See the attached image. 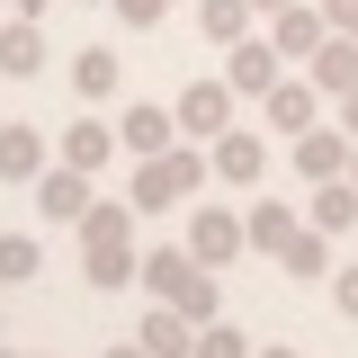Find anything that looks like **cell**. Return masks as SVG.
I'll list each match as a JSON object with an SVG mask.
<instances>
[{"label": "cell", "mask_w": 358, "mask_h": 358, "mask_svg": "<svg viewBox=\"0 0 358 358\" xmlns=\"http://www.w3.org/2000/svg\"><path fill=\"white\" fill-rule=\"evenodd\" d=\"M72 233H81V251H99V242H134V197H126V206H117V197H99Z\"/></svg>", "instance_id": "20"}, {"label": "cell", "mask_w": 358, "mask_h": 358, "mask_svg": "<svg viewBox=\"0 0 358 358\" xmlns=\"http://www.w3.org/2000/svg\"><path fill=\"white\" fill-rule=\"evenodd\" d=\"M108 9H117V27H134V36H152V27H162V9H171V0H108Z\"/></svg>", "instance_id": "27"}, {"label": "cell", "mask_w": 358, "mask_h": 358, "mask_svg": "<svg viewBox=\"0 0 358 358\" xmlns=\"http://www.w3.org/2000/svg\"><path fill=\"white\" fill-rule=\"evenodd\" d=\"M260 108H268V134H305V126H322V90H313V81H278Z\"/></svg>", "instance_id": "11"}, {"label": "cell", "mask_w": 358, "mask_h": 358, "mask_svg": "<svg viewBox=\"0 0 358 358\" xmlns=\"http://www.w3.org/2000/svg\"><path fill=\"white\" fill-rule=\"evenodd\" d=\"M251 9H260V18H268V9H287V0H251Z\"/></svg>", "instance_id": "34"}, {"label": "cell", "mask_w": 358, "mask_h": 358, "mask_svg": "<svg viewBox=\"0 0 358 358\" xmlns=\"http://www.w3.org/2000/svg\"><path fill=\"white\" fill-rule=\"evenodd\" d=\"M188 278H197L188 242H171V251H143V268H134V287H143V296H179Z\"/></svg>", "instance_id": "18"}, {"label": "cell", "mask_w": 358, "mask_h": 358, "mask_svg": "<svg viewBox=\"0 0 358 358\" xmlns=\"http://www.w3.org/2000/svg\"><path fill=\"white\" fill-rule=\"evenodd\" d=\"M9 9H18V18H45V9H54V0H9Z\"/></svg>", "instance_id": "31"}, {"label": "cell", "mask_w": 358, "mask_h": 358, "mask_svg": "<svg viewBox=\"0 0 358 358\" xmlns=\"http://www.w3.org/2000/svg\"><path fill=\"white\" fill-rule=\"evenodd\" d=\"M81 268H90V287H134V242H99V251H81Z\"/></svg>", "instance_id": "23"}, {"label": "cell", "mask_w": 358, "mask_h": 358, "mask_svg": "<svg viewBox=\"0 0 358 358\" xmlns=\"http://www.w3.org/2000/svg\"><path fill=\"white\" fill-rule=\"evenodd\" d=\"M242 224H251V251H268V260H278V251H287V233H296L305 215H296L287 197H260V206H251Z\"/></svg>", "instance_id": "19"}, {"label": "cell", "mask_w": 358, "mask_h": 358, "mask_svg": "<svg viewBox=\"0 0 358 358\" xmlns=\"http://www.w3.org/2000/svg\"><path fill=\"white\" fill-rule=\"evenodd\" d=\"M45 171V134L36 126H0V179H36Z\"/></svg>", "instance_id": "22"}, {"label": "cell", "mask_w": 358, "mask_h": 358, "mask_svg": "<svg viewBox=\"0 0 358 358\" xmlns=\"http://www.w3.org/2000/svg\"><path fill=\"white\" fill-rule=\"evenodd\" d=\"M331 36L322 27V9H305V0H287V9H268V45L287 54V63H313V45Z\"/></svg>", "instance_id": "7"}, {"label": "cell", "mask_w": 358, "mask_h": 358, "mask_svg": "<svg viewBox=\"0 0 358 358\" xmlns=\"http://www.w3.org/2000/svg\"><path fill=\"white\" fill-rule=\"evenodd\" d=\"M206 171H215V162H206V152H197V143H162V152H143V162H134V215H162V206H188V197H197V188H206Z\"/></svg>", "instance_id": "1"}, {"label": "cell", "mask_w": 358, "mask_h": 358, "mask_svg": "<svg viewBox=\"0 0 358 358\" xmlns=\"http://www.w3.org/2000/svg\"><path fill=\"white\" fill-rule=\"evenodd\" d=\"M171 117H179V134L215 143V134L233 126V81H188V90H179V108H171Z\"/></svg>", "instance_id": "4"}, {"label": "cell", "mask_w": 358, "mask_h": 358, "mask_svg": "<svg viewBox=\"0 0 358 358\" xmlns=\"http://www.w3.org/2000/svg\"><path fill=\"white\" fill-rule=\"evenodd\" d=\"M36 268H45V242H36V233H0V287H27Z\"/></svg>", "instance_id": "24"}, {"label": "cell", "mask_w": 358, "mask_h": 358, "mask_svg": "<svg viewBox=\"0 0 358 358\" xmlns=\"http://www.w3.org/2000/svg\"><path fill=\"white\" fill-rule=\"evenodd\" d=\"M108 152H117V126H99V117L63 126V143H54V162H72V171H99Z\"/></svg>", "instance_id": "17"}, {"label": "cell", "mask_w": 358, "mask_h": 358, "mask_svg": "<svg viewBox=\"0 0 358 358\" xmlns=\"http://www.w3.org/2000/svg\"><path fill=\"white\" fill-rule=\"evenodd\" d=\"M108 358H152V350H143V341H117V350H108Z\"/></svg>", "instance_id": "32"}, {"label": "cell", "mask_w": 358, "mask_h": 358, "mask_svg": "<svg viewBox=\"0 0 358 358\" xmlns=\"http://www.w3.org/2000/svg\"><path fill=\"white\" fill-rule=\"evenodd\" d=\"M45 54H54V45H45V18H18V9H9V18H0V81H36Z\"/></svg>", "instance_id": "6"}, {"label": "cell", "mask_w": 358, "mask_h": 358, "mask_svg": "<svg viewBox=\"0 0 358 358\" xmlns=\"http://www.w3.org/2000/svg\"><path fill=\"white\" fill-rule=\"evenodd\" d=\"M305 81L322 90V99H341V90H358V36H322L305 63Z\"/></svg>", "instance_id": "13"}, {"label": "cell", "mask_w": 358, "mask_h": 358, "mask_svg": "<svg viewBox=\"0 0 358 358\" xmlns=\"http://www.w3.org/2000/svg\"><path fill=\"white\" fill-rule=\"evenodd\" d=\"M251 358H305V350H287V341H278V350H251Z\"/></svg>", "instance_id": "33"}, {"label": "cell", "mask_w": 358, "mask_h": 358, "mask_svg": "<svg viewBox=\"0 0 358 358\" xmlns=\"http://www.w3.org/2000/svg\"><path fill=\"white\" fill-rule=\"evenodd\" d=\"M350 179H358V143H350Z\"/></svg>", "instance_id": "35"}, {"label": "cell", "mask_w": 358, "mask_h": 358, "mask_svg": "<svg viewBox=\"0 0 358 358\" xmlns=\"http://www.w3.org/2000/svg\"><path fill=\"white\" fill-rule=\"evenodd\" d=\"M322 287H331V313H341V322H358V260H350V268H331Z\"/></svg>", "instance_id": "28"}, {"label": "cell", "mask_w": 358, "mask_h": 358, "mask_svg": "<svg viewBox=\"0 0 358 358\" xmlns=\"http://www.w3.org/2000/svg\"><path fill=\"white\" fill-rule=\"evenodd\" d=\"M206 162H215V179H233V188H251V179L268 171V143L251 126H224L215 134V152H206Z\"/></svg>", "instance_id": "10"}, {"label": "cell", "mask_w": 358, "mask_h": 358, "mask_svg": "<svg viewBox=\"0 0 358 358\" xmlns=\"http://www.w3.org/2000/svg\"><path fill=\"white\" fill-rule=\"evenodd\" d=\"M224 81H233V99H268L287 81V54L268 36H242V45H224Z\"/></svg>", "instance_id": "3"}, {"label": "cell", "mask_w": 358, "mask_h": 358, "mask_svg": "<svg viewBox=\"0 0 358 358\" xmlns=\"http://www.w3.org/2000/svg\"><path fill=\"white\" fill-rule=\"evenodd\" d=\"M305 224H322V233L341 242V233L358 224V179H350V171H341V179H313V206H305Z\"/></svg>", "instance_id": "14"}, {"label": "cell", "mask_w": 358, "mask_h": 358, "mask_svg": "<svg viewBox=\"0 0 358 358\" xmlns=\"http://www.w3.org/2000/svg\"><path fill=\"white\" fill-rule=\"evenodd\" d=\"M278 268H287V278H331V233H322V224H296V233H287V251H278Z\"/></svg>", "instance_id": "15"}, {"label": "cell", "mask_w": 358, "mask_h": 358, "mask_svg": "<svg viewBox=\"0 0 358 358\" xmlns=\"http://www.w3.org/2000/svg\"><path fill=\"white\" fill-rule=\"evenodd\" d=\"M152 358H197V322L171 305V296H152V313H143V331H134Z\"/></svg>", "instance_id": "9"}, {"label": "cell", "mask_w": 358, "mask_h": 358, "mask_svg": "<svg viewBox=\"0 0 358 358\" xmlns=\"http://www.w3.org/2000/svg\"><path fill=\"white\" fill-rule=\"evenodd\" d=\"M171 305L188 313V322H215V268H197V278H188V287H179Z\"/></svg>", "instance_id": "26"}, {"label": "cell", "mask_w": 358, "mask_h": 358, "mask_svg": "<svg viewBox=\"0 0 358 358\" xmlns=\"http://www.w3.org/2000/svg\"><path fill=\"white\" fill-rule=\"evenodd\" d=\"M162 143H179V117H171V108H152V99H143V108L117 117V152L143 162V152H162Z\"/></svg>", "instance_id": "12"}, {"label": "cell", "mask_w": 358, "mask_h": 358, "mask_svg": "<svg viewBox=\"0 0 358 358\" xmlns=\"http://www.w3.org/2000/svg\"><path fill=\"white\" fill-rule=\"evenodd\" d=\"M313 9H322V27H331V36H358V0H313Z\"/></svg>", "instance_id": "29"}, {"label": "cell", "mask_w": 358, "mask_h": 358, "mask_svg": "<svg viewBox=\"0 0 358 358\" xmlns=\"http://www.w3.org/2000/svg\"><path fill=\"white\" fill-rule=\"evenodd\" d=\"M331 126H341V134L358 143V90H341V99H331Z\"/></svg>", "instance_id": "30"}, {"label": "cell", "mask_w": 358, "mask_h": 358, "mask_svg": "<svg viewBox=\"0 0 358 358\" xmlns=\"http://www.w3.org/2000/svg\"><path fill=\"white\" fill-rule=\"evenodd\" d=\"M188 9H197V36H206V45H242L251 18H260L251 0H188Z\"/></svg>", "instance_id": "16"}, {"label": "cell", "mask_w": 358, "mask_h": 358, "mask_svg": "<svg viewBox=\"0 0 358 358\" xmlns=\"http://www.w3.org/2000/svg\"><path fill=\"white\" fill-rule=\"evenodd\" d=\"M117 81H126V72H117L108 45H81V54H72V90H81V99H117Z\"/></svg>", "instance_id": "21"}, {"label": "cell", "mask_w": 358, "mask_h": 358, "mask_svg": "<svg viewBox=\"0 0 358 358\" xmlns=\"http://www.w3.org/2000/svg\"><path fill=\"white\" fill-rule=\"evenodd\" d=\"M99 197H90V171H72V162H54V171H36V215L45 224H81Z\"/></svg>", "instance_id": "5"}, {"label": "cell", "mask_w": 358, "mask_h": 358, "mask_svg": "<svg viewBox=\"0 0 358 358\" xmlns=\"http://www.w3.org/2000/svg\"><path fill=\"white\" fill-rule=\"evenodd\" d=\"M179 242H188V260H197V268H233L242 251H251V224L233 215V206H197Z\"/></svg>", "instance_id": "2"}, {"label": "cell", "mask_w": 358, "mask_h": 358, "mask_svg": "<svg viewBox=\"0 0 358 358\" xmlns=\"http://www.w3.org/2000/svg\"><path fill=\"white\" fill-rule=\"evenodd\" d=\"M287 152H296V171H305V179H341V171H350V134H341V126L287 134Z\"/></svg>", "instance_id": "8"}, {"label": "cell", "mask_w": 358, "mask_h": 358, "mask_svg": "<svg viewBox=\"0 0 358 358\" xmlns=\"http://www.w3.org/2000/svg\"><path fill=\"white\" fill-rule=\"evenodd\" d=\"M197 358H251V341H242V331H233V322H197Z\"/></svg>", "instance_id": "25"}]
</instances>
